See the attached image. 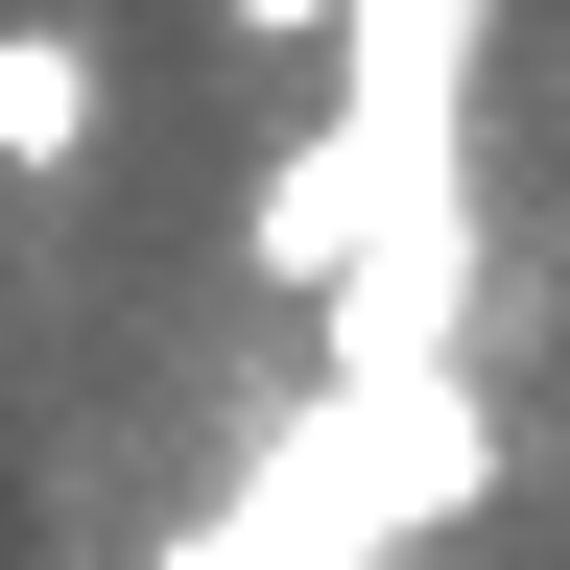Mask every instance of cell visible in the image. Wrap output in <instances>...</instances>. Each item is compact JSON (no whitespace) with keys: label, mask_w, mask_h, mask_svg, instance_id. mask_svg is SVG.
Returning a JSON list of instances; mask_svg holds the SVG:
<instances>
[{"label":"cell","mask_w":570,"mask_h":570,"mask_svg":"<svg viewBox=\"0 0 570 570\" xmlns=\"http://www.w3.org/2000/svg\"><path fill=\"white\" fill-rule=\"evenodd\" d=\"M0 167L24 190L96 167V24H0Z\"/></svg>","instance_id":"cell-1"}]
</instances>
